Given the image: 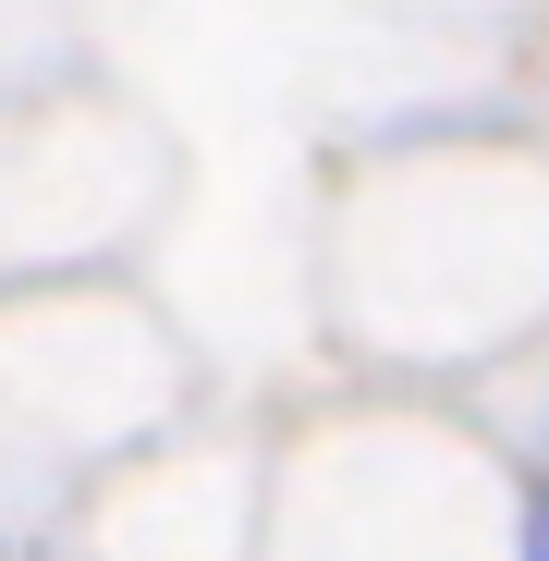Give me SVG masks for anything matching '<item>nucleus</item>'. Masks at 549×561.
<instances>
[{"label":"nucleus","instance_id":"nucleus-1","mask_svg":"<svg viewBox=\"0 0 549 561\" xmlns=\"http://www.w3.org/2000/svg\"><path fill=\"white\" fill-rule=\"evenodd\" d=\"M537 561H549V513H537Z\"/></svg>","mask_w":549,"mask_h":561}]
</instances>
